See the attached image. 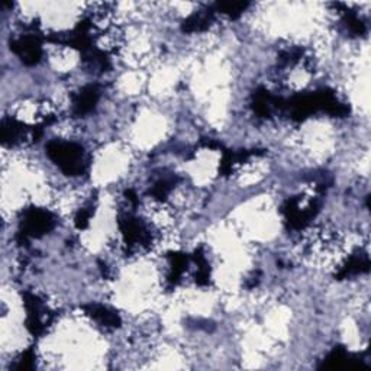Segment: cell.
<instances>
[{"instance_id":"1","label":"cell","mask_w":371,"mask_h":371,"mask_svg":"<svg viewBox=\"0 0 371 371\" xmlns=\"http://www.w3.org/2000/svg\"><path fill=\"white\" fill-rule=\"evenodd\" d=\"M47 153L57 162L67 174H82L83 172V150L82 146L73 142L54 141L48 144Z\"/></svg>"},{"instance_id":"2","label":"cell","mask_w":371,"mask_h":371,"mask_svg":"<svg viewBox=\"0 0 371 371\" xmlns=\"http://www.w3.org/2000/svg\"><path fill=\"white\" fill-rule=\"evenodd\" d=\"M52 227V219L48 212L41 209H31L25 215L24 220V236H40L50 231Z\"/></svg>"},{"instance_id":"3","label":"cell","mask_w":371,"mask_h":371,"mask_svg":"<svg viewBox=\"0 0 371 371\" xmlns=\"http://www.w3.org/2000/svg\"><path fill=\"white\" fill-rule=\"evenodd\" d=\"M12 50L20 54L22 61L26 64H36L41 59V43L33 35H28L12 44Z\"/></svg>"},{"instance_id":"4","label":"cell","mask_w":371,"mask_h":371,"mask_svg":"<svg viewBox=\"0 0 371 371\" xmlns=\"http://www.w3.org/2000/svg\"><path fill=\"white\" fill-rule=\"evenodd\" d=\"M98 89L95 86H87L84 87L79 95L74 98V110H76L77 115H84L93 109L95 103L98 102Z\"/></svg>"},{"instance_id":"5","label":"cell","mask_w":371,"mask_h":371,"mask_svg":"<svg viewBox=\"0 0 371 371\" xmlns=\"http://www.w3.org/2000/svg\"><path fill=\"white\" fill-rule=\"evenodd\" d=\"M248 5L247 3H243V2H224V3H218L216 8L218 10H220L222 13H227L229 16H238L241 12H244V9L247 8Z\"/></svg>"}]
</instances>
